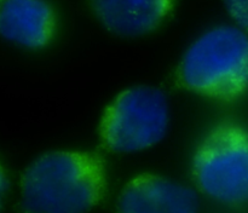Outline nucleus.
Segmentation results:
<instances>
[{
	"label": "nucleus",
	"instance_id": "f257e3e1",
	"mask_svg": "<svg viewBox=\"0 0 248 213\" xmlns=\"http://www.w3.org/2000/svg\"><path fill=\"white\" fill-rule=\"evenodd\" d=\"M107 176L97 155L55 150L36 157L21 179L23 213H87L106 193Z\"/></svg>",
	"mask_w": 248,
	"mask_h": 213
},
{
	"label": "nucleus",
	"instance_id": "f03ea898",
	"mask_svg": "<svg viewBox=\"0 0 248 213\" xmlns=\"http://www.w3.org/2000/svg\"><path fill=\"white\" fill-rule=\"evenodd\" d=\"M186 90L232 102L248 90V35L241 27L218 26L201 34L184 52L178 68Z\"/></svg>",
	"mask_w": 248,
	"mask_h": 213
},
{
	"label": "nucleus",
	"instance_id": "7ed1b4c3",
	"mask_svg": "<svg viewBox=\"0 0 248 213\" xmlns=\"http://www.w3.org/2000/svg\"><path fill=\"white\" fill-rule=\"evenodd\" d=\"M196 185L216 202L248 203V131L235 122L218 123L206 135L193 159Z\"/></svg>",
	"mask_w": 248,
	"mask_h": 213
},
{
	"label": "nucleus",
	"instance_id": "20e7f679",
	"mask_svg": "<svg viewBox=\"0 0 248 213\" xmlns=\"http://www.w3.org/2000/svg\"><path fill=\"white\" fill-rule=\"evenodd\" d=\"M170 126L166 94L149 85L124 90L107 106L99 136L107 149L119 154L144 152L161 142Z\"/></svg>",
	"mask_w": 248,
	"mask_h": 213
},
{
	"label": "nucleus",
	"instance_id": "39448f33",
	"mask_svg": "<svg viewBox=\"0 0 248 213\" xmlns=\"http://www.w3.org/2000/svg\"><path fill=\"white\" fill-rule=\"evenodd\" d=\"M199 198L189 186L167 177L142 173L121 190L116 213H199Z\"/></svg>",
	"mask_w": 248,
	"mask_h": 213
},
{
	"label": "nucleus",
	"instance_id": "423d86ee",
	"mask_svg": "<svg viewBox=\"0 0 248 213\" xmlns=\"http://www.w3.org/2000/svg\"><path fill=\"white\" fill-rule=\"evenodd\" d=\"M56 31V16L45 0H2L0 35L5 40L36 50L47 45Z\"/></svg>",
	"mask_w": 248,
	"mask_h": 213
},
{
	"label": "nucleus",
	"instance_id": "0eeeda50",
	"mask_svg": "<svg viewBox=\"0 0 248 213\" xmlns=\"http://www.w3.org/2000/svg\"><path fill=\"white\" fill-rule=\"evenodd\" d=\"M98 21L123 38L147 35L171 14L174 0H91Z\"/></svg>",
	"mask_w": 248,
	"mask_h": 213
},
{
	"label": "nucleus",
	"instance_id": "6e6552de",
	"mask_svg": "<svg viewBox=\"0 0 248 213\" xmlns=\"http://www.w3.org/2000/svg\"><path fill=\"white\" fill-rule=\"evenodd\" d=\"M223 4L239 27L248 30V0H223Z\"/></svg>",
	"mask_w": 248,
	"mask_h": 213
},
{
	"label": "nucleus",
	"instance_id": "1a4fd4ad",
	"mask_svg": "<svg viewBox=\"0 0 248 213\" xmlns=\"http://www.w3.org/2000/svg\"><path fill=\"white\" fill-rule=\"evenodd\" d=\"M7 184L9 183H7L6 173H5L4 171V167H2L1 164H0V208H1L2 200H4L5 194H6Z\"/></svg>",
	"mask_w": 248,
	"mask_h": 213
},
{
	"label": "nucleus",
	"instance_id": "9d476101",
	"mask_svg": "<svg viewBox=\"0 0 248 213\" xmlns=\"http://www.w3.org/2000/svg\"><path fill=\"white\" fill-rule=\"evenodd\" d=\"M0 1H2V0H0Z\"/></svg>",
	"mask_w": 248,
	"mask_h": 213
}]
</instances>
